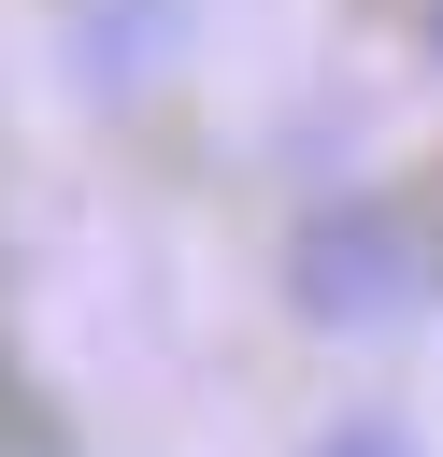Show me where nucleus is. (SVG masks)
<instances>
[{"instance_id": "obj_2", "label": "nucleus", "mask_w": 443, "mask_h": 457, "mask_svg": "<svg viewBox=\"0 0 443 457\" xmlns=\"http://www.w3.org/2000/svg\"><path fill=\"white\" fill-rule=\"evenodd\" d=\"M429 43H443V14H429Z\"/></svg>"}, {"instance_id": "obj_1", "label": "nucleus", "mask_w": 443, "mask_h": 457, "mask_svg": "<svg viewBox=\"0 0 443 457\" xmlns=\"http://www.w3.org/2000/svg\"><path fill=\"white\" fill-rule=\"evenodd\" d=\"M329 457H400V443H386V428H357V443H329Z\"/></svg>"}]
</instances>
